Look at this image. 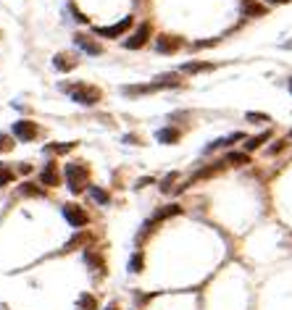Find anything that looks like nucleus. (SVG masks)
<instances>
[{
	"label": "nucleus",
	"instance_id": "f257e3e1",
	"mask_svg": "<svg viewBox=\"0 0 292 310\" xmlns=\"http://www.w3.org/2000/svg\"><path fill=\"white\" fill-rule=\"evenodd\" d=\"M66 181L74 195H79L90 184V168L84 163H66Z\"/></svg>",
	"mask_w": 292,
	"mask_h": 310
},
{
	"label": "nucleus",
	"instance_id": "f03ea898",
	"mask_svg": "<svg viewBox=\"0 0 292 310\" xmlns=\"http://www.w3.org/2000/svg\"><path fill=\"white\" fill-rule=\"evenodd\" d=\"M69 95H71L74 103H79V105H95V103H100L103 92L98 87H92V84H76V87L69 89Z\"/></svg>",
	"mask_w": 292,
	"mask_h": 310
},
{
	"label": "nucleus",
	"instance_id": "7ed1b4c3",
	"mask_svg": "<svg viewBox=\"0 0 292 310\" xmlns=\"http://www.w3.org/2000/svg\"><path fill=\"white\" fill-rule=\"evenodd\" d=\"M132 26V16H124L119 24H111V26H95V37H105V40H116L124 32H129Z\"/></svg>",
	"mask_w": 292,
	"mask_h": 310
},
{
	"label": "nucleus",
	"instance_id": "20e7f679",
	"mask_svg": "<svg viewBox=\"0 0 292 310\" xmlns=\"http://www.w3.org/2000/svg\"><path fill=\"white\" fill-rule=\"evenodd\" d=\"M13 137H16L19 142H32V139L37 137V127H35V121H26V118L16 121V123H13Z\"/></svg>",
	"mask_w": 292,
	"mask_h": 310
},
{
	"label": "nucleus",
	"instance_id": "39448f33",
	"mask_svg": "<svg viewBox=\"0 0 292 310\" xmlns=\"http://www.w3.org/2000/svg\"><path fill=\"white\" fill-rule=\"evenodd\" d=\"M64 219H66L74 229H84V226L90 224V215H87L79 205H66V208H64Z\"/></svg>",
	"mask_w": 292,
	"mask_h": 310
},
{
	"label": "nucleus",
	"instance_id": "423d86ee",
	"mask_svg": "<svg viewBox=\"0 0 292 310\" xmlns=\"http://www.w3.org/2000/svg\"><path fill=\"white\" fill-rule=\"evenodd\" d=\"M150 35H153V26H150V24H142V26L137 29V32H134V35H132V37L124 42V45H127L129 50H137V48H142V45L150 40Z\"/></svg>",
	"mask_w": 292,
	"mask_h": 310
},
{
	"label": "nucleus",
	"instance_id": "0eeeda50",
	"mask_svg": "<svg viewBox=\"0 0 292 310\" xmlns=\"http://www.w3.org/2000/svg\"><path fill=\"white\" fill-rule=\"evenodd\" d=\"M156 48H158V53L171 55V53H177V50L182 48V37H174V35H161V37L156 40Z\"/></svg>",
	"mask_w": 292,
	"mask_h": 310
},
{
	"label": "nucleus",
	"instance_id": "6e6552de",
	"mask_svg": "<svg viewBox=\"0 0 292 310\" xmlns=\"http://www.w3.org/2000/svg\"><path fill=\"white\" fill-rule=\"evenodd\" d=\"M76 64H79V60H76L74 55H69V53H58L55 58H53V66H55V71H74L76 69Z\"/></svg>",
	"mask_w": 292,
	"mask_h": 310
},
{
	"label": "nucleus",
	"instance_id": "1a4fd4ad",
	"mask_svg": "<svg viewBox=\"0 0 292 310\" xmlns=\"http://www.w3.org/2000/svg\"><path fill=\"white\" fill-rule=\"evenodd\" d=\"M58 168H55V163H48L42 168V174H40V184H45V187H55L58 184Z\"/></svg>",
	"mask_w": 292,
	"mask_h": 310
},
{
	"label": "nucleus",
	"instance_id": "9d476101",
	"mask_svg": "<svg viewBox=\"0 0 292 310\" xmlns=\"http://www.w3.org/2000/svg\"><path fill=\"white\" fill-rule=\"evenodd\" d=\"M74 42L79 45V48H82L84 53H90V55H100V53H103L100 45H98V42H92L87 35H76V37H74Z\"/></svg>",
	"mask_w": 292,
	"mask_h": 310
},
{
	"label": "nucleus",
	"instance_id": "9b49d317",
	"mask_svg": "<svg viewBox=\"0 0 292 310\" xmlns=\"http://www.w3.org/2000/svg\"><path fill=\"white\" fill-rule=\"evenodd\" d=\"M242 13H245V16L258 19V16H266V8L260 3H255V0H242Z\"/></svg>",
	"mask_w": 292,
	"mask_h": 310
},
{
	"label": "nucleus",
	"instance_id": "f8f14e48",
	"mask_svg": "<svg viewBox=\"0 0 292 310\" xmlns=\"http://www.w3.org/2000/svg\"><path fill=\"white\" fill-rule=\"evenodd\" d=\"M76 310H98V300L92 297V294L82 292L79 300H76Z\"/></svg>",
	"mask_w": 292,
	"mask_h": 310
},
{
	"label": "nucleus",
	"instance_id": "ddd939ff",
	"mask_svg": "<svg viewBox=\"0 0 292 310\" xmlns=\"http://www.w3.org/2000/svg\"><path fill=\"white\" fill-rule=\"evenodd\" d=\"M213 64H203V60H195V64H184L182 71L184 74H203V71H211Z\"/></svg>",
	"mask_w": 292,
	"mask_h": 310
},
{
	"label": "nucleus",
	"instance_id": "4468645a",
	"mask_svg": "<svg viewBox=\"0 0 292 310\" xmlns=\"http://www.w3.org/2000/svg\"><path fill=\"white\" fill-rule=\"evenodd\" d=\"M156 137H158V142H163V145H174L179 139V132L177 129H161Z\"/></svg>",
	"mask_w": 292,
	"mask_h": 310
},
{
	"label": "nucleus",
	"instance_id": "2eb2a0df",
	"mask_svg": "<svg viewBox=\"0 0 292 310\" xmlns=\"http://www.w3.org/2000/svg\"><path fill=\"white\" fill-rule=\"evenodd\" d=\"M226 163H232V166H245V163H250V155H248V152H229V155H226Z\"/></svg>",
	"mask_w": 292,
	"mask_h": 310
},
{
	"label": "nucleus",
	"instance_id": "dca6fc26",
	"mask_svg": "<svg viewBox=\"0 0 292 310\" xmlns=\"http://www.w3.org/2000/svg\"><path fill=\"white\" fill-rule=\"evenodd\" d=\"M269 137H271V132H264V134H258V137L248 139V142H245V150H255V147H260V145H264Z\"/></svg>",
	"mask_w": 292,
	"mask_h": 310
},
{
	"label": "nucleus",
	"instance_id": "f3484780",
	"mask_svg": "<svg viewBox=\"0 0 292 310\" xmlns=\"http://www.w3.org/2000/svg\"><path fill=\"white\" fill-rule=\"evenodd\" d=\"M76 147V142H66V145H48L45 147V152H55V155H64V152H69V150H74Z\"/></svg>",
	"mask_w": 292,
	"mask_h": 310
},
{
	"label": "nucleus",
	"instance_id": "a211bd4d",
	"mask_svg": "<svg viewBox=\"0 0 292 310\" xmlns=\"http://www.w3.org/2000/svg\"><path fill=\"white\" fill-rule=\"evenodd\" d=\"M177 213H179V205H168V208L158 210V213H156V219H153V221H161V219H168V215H177Z\"/></svg>",
	"mask_w": 292,
	"mask_h": 310
},
{
	"label": "nucleus",
	"instance_id": "6ab92c4d",
	"mask_svg": "<svg viewBox=\"0 0 292 310\" xmlns=\"http://www.w3.org/2000/svg\"><path fill=\"white\" fill-rule=\"evenodd\" d=\"M13 181V171L8 166H0V187H6V184Z\"/></svg>",
	"mask_w": 292,
	"mask_h": 310
},
{
	"label": "nucleus",
	"instance_id": "aec40b11",
	"mask_svg": "<svg viewBox=\"0 0 292 310\" xmlns=\"http://www.w3.org/2000/svg\"><path fill=\"white\" fill-rule=\"evenodd\" d=\"M84 263L92 268H103V258H95V253H84Z\"/></svg>",
	"mask_w": 292,
	"mask_h": 310
},
{
	"label": "nucleus",
	"instance_id": "412c9836",
	"mask_svg": "<svg viewBox=\"0 0 292 310\" xmlns=\"http://www.w3.org/2000/svg\"><path fill=\"white\" fill-rule=\"evenodd\" d=\"M90 195L98 200V203H108V192H103L100 187H90Z\"/></svg>",
	"mask_w": 292,
	"mask_h": 310
},
{
	"label": "nucleus",
	"instance_id": "4be33fe9",
	"mask_svg": "<svg viewBox=\"0 0 292 310\" xmlns=\"http://www.w3.org/2000/svg\"><path fill=\"white\" fill-rule=\"evenodd\" d=\"M129 271H132V273L142 271V255H140V253H137V255H132V260H129Z\"/></svg>",
	"mask_w": 292,
	"mask_h": 310
},
{
	"label": "nucleus",
	"instance_id": "5701e85b",
	"mask_svg": "<svg viewBox=\"0 0 292 310\" xmlns=\"http://www.w3.org/2000/svg\"><path fill=\"white\" fill-rule=\"evenodd\" d=\"M21 192H24V195H35V197H40V195H42V190H40V187H35L32 181L21 184Z\"/></svg>",
	"mask_w": 292,
	"mask_h": 310
},
{
	"label": "nucleus",
	"instance_id": "b1692460",
	"mask_svg": "<svg viewBox=\"0 0 292 310\" xmlns=\"http://www.w3.org/2000/svg\"><path fill=\"white\" fill-rule=\"evenodd\" d=\"M8 150H13V142H11V137L0 134V152H8Z\"/></svg>",
	"mask_w": 292,
	"mask_h": 310
},
{
	"label": "nucleus",
	"instance_id": "393cba45",
	"mask_svg": "<svg viewBox=\"0 0 292 310\" xmlns=\"http://www.w3.org/2000/svg\"><path fill=\"white\" fill-rule=\"evenodd\" d=\"M248 121H253V123H266L269 116L266 113H248Z\"/></svg>",
	"mask_w": 292,
	"mask_h": 310
},
{
	"label": "nucleus",
	"instance_id": "a878e982",
	"mask_svg": "<svg viewBox=\"0 0 292 310\" xmlns=\"http://www.w3.org/2000/svg\"><path fill=\"white\" fill-rule=\"evenodd\" d=\"M174 179H177V174H168V176L163 179V184H161V190L168 192V190H171V181H174Z\"/></svg>",
	"mask_w": 292,
	"mask_h": 310
},
{
	"label": "nucleus",
	"instance_id": "bb28decb",
	"mask_svg": "<svg viewBox=\"0 0 292 310\" xmlns=\"http://www.w3.org/2000/svg\"><path fill=\"white\" fill-rule=\"evenodd\" d=\"M279 150H284V142H276V145H271V150H269V152L274 155V152H279Z\"/></svg>",
	"mask_w": 292,
	"mask_h": 310
},
{
	"label": "nucleus",
	"instance_id": "cd10ccee",
	"mask_svg": "<svg viewBox=\"0 0 292 310\" xmlns=\"http://www.w3.org/2000/svg\"><path fill=\"white\" fill-rule=\"evenodd\" d=\"M269 3H274V6H282V3H289V0H269Z\"/></svg>",
	"mask_w": 292,
	"mask_h": 310
},
{
	"label": "nucleus",
	"instance_id": "c85d7f7f",
	"mask_svg": "<svg viewBox=\"0 0 292 310\" xmlns=\"http://www.w3.org/2000/svg\"><path fill=\"white\" fill-rule=\"evenodd\" d=\"M105 310H119V307H116V302H111V305H108V307H105Z\"/></svg>",
	"mask_w": 292,
	"mask_h": 310
},
{
	"label": "nucleus",
	"instance_id": "c756f323",
	"mask_svg": "<svg viewBox=\"0 0 292 310\" xmlns=\"http://www.w3.org/2000/svg\"><path fill=\"white\" fill-rule=\"evenodd\" d=\"M287 48H289V50H292V40H289V42H287Z\"/></svg>",
	"mask_w": 292,
	"mask_h": 310
},
{
	"label": "nucleus",
	"instance_id": "7c9ffc66",
	"mask_svg": "<svg viewBox=\"0 0 292 310\" xmlns=\"http://www.w3.org/2000/svg\"><path fill=\"white\" fill-rule=\"evenodd\" d=\"M289 92H292V79H289Z\"/></svg>",
	"mask_w": 292,
	"mask_h": 310
},
{
	"label": "nucleus",
	"instance_id": "2f4dec72",
	"mask_svg": "<svg viewBox=\"0 0 292 310\" xmlns=\"http://www.w3.org/2000/svg\"><path fill=\"white\" fill-rule=\"evenodd\" d=\"M289 139H292V132H289Z\"/></svg>",
	"mask_w": 292,
	"mask_h": 310
}]
</instances>
